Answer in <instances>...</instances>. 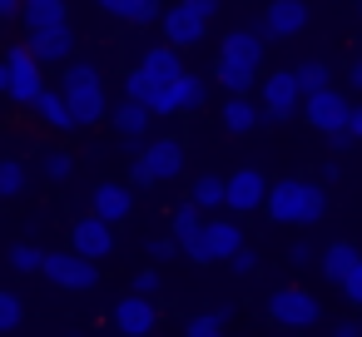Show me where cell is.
I'll use <instances>...</instances> for the list:
<instances>
[{
	"label": "cell",
	"mask_w": 362,
	"mask_h": 337,
	"mask_svg": "<svg viewBox=\"0 0 362 337\" xmlns=\"http://www.w3.org/2000/svg\"><path fill=\"white\" fill-rule=\"evenodd\" d=\"M293 75H298V90H303V95H317V90H327V65H322V60H303Z\"/></svg>",
	"instance_id": "obj_29"
},
{
	"label": "cell",
	"mask_w": 362,
	"mask_h": 337,
	"mask_svg": "<svg viewBox=\"0 0 362 337\" xmlns=\"http://www.w3.org/2000/svg\"><path fill=\"white\" fill-rule=\"evenodd\" d=\"M149 95H154V85L144 80V70L134 65L129 75H124V100H139V105H149Z\"/></svg>",
	"instance_id": "obj_34"
},
{
	"label": "cell",
	"mask_w": 362,
	"mask_h": 337,
	"mask_svg": "<svg viewBox=\"0 0 362 337\" xmlns=\"http://www.w3.org/2000/svg\"><path fill=\"white\" fill-rule=\"evenodd\" d=\"M268 199V179L258 169H238L233 179H223V208L228 213H253Z\"/></svg>",
	"instance_id": "obj_10"
},
{
	"label": "cell",
	"mask_w": 362,
	"mask_h": 337,
	"mask_svg": "<svg viewBox=\"0 0 362 337\" xmlns=\"http://www.w3.org/2000/svg\"><path fill=\"white\" fill-rule=\"evenodd\" d=\"M184 6H194L199 16H209V20H214V16H218V6H223V0H184Z\"/></svg>",
	"instance_id": "obj_40"
},
{
	"label": "cell",
	"mask_w": 362,
	"mask_h": 337,
	"mask_svg": "<svg viewBox=\"0 0 362 337\" xmlns=\"http://www.w3.org/2000/svg\"><path fill=\"white\" fill-rule=\"evenodd\" d=\"M357 322H362V317H357Z\"/></svg>",
	"instance_id": "obj_47"
},
{
	"label": "cell",
	"mask_w": 362,
	"mask_h": 337,
	"mask_svg": "<svg viewBox=\"0 0 362 337\" xmlns=\"http://www.w3.org/2000/svg\"><path fill=\"white\" fill-rule=\"evenodd\" d=\"M303 119H308L313 129H322V134H337V129H347L352 105L327 85V90H317V95H303Z\"/></svg>",
	"instance_id": "obj_8"
},
{
	"label": "cell",
	"mask_w": 362,
	"mask_h": 337,
	"mask_svg": "<svg viewBox=\"0 0 362 337\" xmlns=\"http://www.w3.org/2000/svg\"><path fill=\"white\" fill-rule=\"evenodd\" d=\"M40 273L55 283V288H70V292H85V288H95L100 283V268H95V258H85V253H45V263H40Z\"/></svg>",
	"instance_id": "obj_7"
},
{
	"label": "cell",
	"mask_w": 362,
	"mask_h": 337,
	"mask_svg": "<svg viewBox=\"0 0 362 337\" xmlns=\"http://www.w3.org/2000/svg\"><path fill=\"white\" fill-rule=\"evenodd\" d=\"M6 85H11V65H6V60H0V90H6Z\"/></svg>",
	"instance_id": "obj_46"
},
{
	"label": "cell",
	"mask_w": 362,
	"mask_h": 337,
	"mask_svg": "<svg viewBox=\"0 0 362 337\" xmlns=\"http://www.w3.org/2000/svg\"><path fill=\"white\" fill-rule=\"evenodd\" d=\"M209 248H214V263L223 258H233L238 248H243V228H238V218H214L209 223Z\"/></svg>",
	"instance_id": "obj_22"
},
{
	"label": "cell",
	"mask_w": 362,
	"mask_h": 337,
	"mask_svg": "<svg viewBox=\"0 0 362 337\" xmlns=\"http://www.w3.org/2000/svg\"><path fill=\"white\" fill-rule=\"evenodd\" d=\"M347 85H352V90H362V55L347 65Z\"/></svg>",
	"instance_id": "obj_43"
},
{
	"label": "cell",
	"mask_w": 362,
	"mask_h": 337,
	"mask_svg": "<svg viewBox=\"0 0 362 337\" xmlns=\"http://www.w3.org/2000/svg\"><path fill=\"white\" fill-rule=\"evenodd\" d=\"M11 16H21V0H0V20H11Z\"/></svg>",
	"instance_id": "obj_45"
},
{
	"label": "cell",
	"mask_w": 362,
	"mask_h": 337,
	"mask_svg": "<svg viewBox=\"0 0 362 337\" xmlns=\"http://www.w3.org/2000/svg\"><path fill=\"white\" fill-rule=\"evenodd\" d=\"M134 292H144V297H154V292H159V273H154V268H144V273H134Z\"/></svg>",
	"instance_id": "obj_39"
},
{
	"label": "cell",
	"mask_w": 362,
	"mask_h": 337,
	"mask_svg": "<svg viewBox=\"0 0 362 337\" xmlns=\"http://www.w3.org/2000/svg\"><path fill=\"white\" fill-rule=\"evenodd\" d=\"M144 253H149L154 263H164V258H174V253H179V238H174V233H169V238H149V243H144Z\"/></svg>",
	"instance_id": "obj_37"
},
{
	"label": "cell",
	"mask_w": 362,
	"mask_h": 337,
	"mask_svg": "<svg viewBox=\"0 0 362 337\" xmlns=\"http://www.w3.org/2000/svg\"><path fill=\"white\" fill-rule=\"evenodd\" d=\"M288 258H293V263H313L317 253H313V243H293V248H288Z\"/></svg>",
	"instance_id": "obj_41"
},
{
	"label": "cell",
	"mask_w": 362,
	"mask_h": 337,
	"mask_svg": "<svg viewBox=\"0 0 362 337\" xmlns=\"http://www.w3.org/2000/svg\"><path fill=\"white\" fill-rule=\"evenodd\" d=\"M60 95H65L75 124H95V119H105V80H100L95 65H65Z\"/></svg>",
	"instance_id": "obj_2"
},
{
	"label": "cell",
	"mask_w": 362,
	"mask_h": 337,
	"mask_svg": "<svg viewBox=\"0 0 362 337\" xmlns=\"http://www.w3.org/2000/svg\"><path fill=\"white\" fill-rule=\"evenodd\" d=\"M35 110H40V119H45V124H55V129H75V114H70L65 95L40 90V95H35Z\"/></svg>",
	"instance_id": "obj_27"
},
{
	"label": "cell",
	"mask_w": 362,
	"mask_h": 337,
	"mask_svg": "<svg viewBox=\"0 0 362 337\" xmlns=\"http://www.w3.org/2000/svg\"><path fill=\"white\" fill-rule=\"evenodd\" d=\"M263 208L273 223H317L327 213V194L308 179H283V184H268Z\"/></svg>",
	"instance_id": "obj_1"
},
{
	"label": "cell",
	"mask_w": 362,
	"mask_h": 337,
	"mask_svg": "<svg viewBox=\"0 0 362 337\" xmlns=\"http://www.w3.org/2000/svg\"><path fill=\"white\" fill-rule=\"evenodd\" d=\"M308 25V6L303 0H268L263 11V40H293Z\"/></svg>",
	"instance_id": "obj_14"
},
{
	"label": "cell",
	"mask_w": 362,
	"mask_h": 337,
	"mask_svg": "<svg viewBox=\"0 0 362 337\" xmlns=\"http://www.w3.org/2000/svg\"><path fill=\"white\" fill-rule=\"evenodd\" d=\"M179 169H184V144H179V139H149V144L139 149L134 169H129V184L154 189V184L179 179Z\"/></svg>",
	"instance_id": "obj_3"
},
{
	"label": "cell",
	"mask_w": 362,
	"mask_h": 337,
	"mask_svg": "<svg viewBox=\"0 0 362 337\" xmlns=\"http://www.w3.org/2000/svg\"><path fill=\"white\" fill-rule=\"evenodd\" d=\"M357 258H362V253H357V243L337 238V243L322 253V278H327V283H342V278H347V268H352Z\"/></svg>",
	"instance_id": "obj_25"
},
{
	"label": "cell",
	"mask_w": 362,
	"mask_h": 337,
	"mask_svg": "<svg viewBox=\"0 0 362 337\" xmlns=\"http://www.w3.org/2000/svg\"><path fill=\"white\" fill-rule=\"evenodd\" d=\"M95 6H100L105 16L124 20V25H149V20H159V16H164L159 0H95Z\"/></svg>",
	"instance_id": "obj_17"
},
{
	"label": "cell",
	"mask_w": 362,
	"mask_h": 337,
	"mask_svg": "<svg viewBox=\"0 0 362 337\" xmlns=\"http://www.w3.org/2000/svg\"><path fill=\"white\" fill-rule=\"evenodd\" d=\"M347 129H352V139L362 144V105H352V119H347Z\"/></svg>",
	"instance_id": "obj_44"
},
{
	"label": "cell",
	"mask_w": 362,
	"mask_h": 337,
	"mask_svg": "<svg viewBox=\"0 0 362 337\" xmlns=\"http://www.w3.org/2000/svg\"><path fill=\"white\" fill-rule=\"evenodd\" d=\"M25 189V164L21 159H0V199H16Z\"/></svg>",
	"instance_id": "obj_30"
},
{
	"label": "cell",
	"mask_w": 362,
	"mask_h": 337,
	"mask_svg": "<svg viewBox=\"0 0 362 337\" xmlns=\"http://www.w3.org/2000/svg\"><path fill=\"white\" fill-rule=\"evenodd\" d=\"M189 199H194L199 208H223V179L199 174V179H194V189H189Z\"/></svg>",
	"instance_id": "obj_28"
},
{
	"label": "cell",
	"mask_w": 362,
	"mask_h": 337,
	"mask_svg": "<svg viewBox=\"0 0 362 337\" xmlns=\"http://www.w3.org/2000/svg\"><path fill=\"white\" fill-rule=\"evenodd\" d=\"M6 65H11V85H6V95H11L16 105H35V95L45 90V80H40V60L30 55V45H16V50L6 55Z\"/></svg>",
	"instance_id": "obj_9"
},
{
	"label": "cell",
	"mask_w": 362,
	"mask_h": 337,
	"mask_svg": "<svg viewBox=\"0 0 362 337\" xmlns=\"http://www.w3.org/2000/svg\"><path fill=\"white\" fill-rule=\"evenodd\" d=\"M204 30H209V16H199L194 6H184V0L164 11V40H169L174 50L199 45V40H204Z\"/></svg>",
	"instance_id": "obj_11"
},
{
	"label": "cell",
	"mask_w": 362,
	"mask_h": 337,
	"mask_svg": "<svg viewBox=\"0 0 362 337\" xmlns=\"http://www.w3.org/2000/svg\"><path fill=\"white\" fill-rule=\"evenodd\" d=\"M258 95H263V119L268 124H283V119H293L298 110H303V90H298V75L293 70H273V75H263L258 80Z\"/></svg>",
	"instance_id": "obj_4"
},
{
	"label": "cell",
	"mask_w": 362,
	"mask_h": 337,
	"mask_svg": "<svg viewBox=\"0 0 362 337\" xmlns=\"http://www.w3.org/2000/svg\"><path fill=\"white\" fill-rule=\"evenodd\" d=\"M129 208H134V194H129L124 184H100V189H95V208H90V213H100V218H110V223H124Z\"/></svg>",
	"instance_id": "obj_18"
},
{
	"label": "cell",
	"mask_w": 362,
	"mask_h": 337,
	"mask_svg": "<svg viewBox=\"0 0 362 337\" xmlns=\"http://www.w3.org/2000/svg\"><path fill=\"white\" fill-rule=\"evenodd\" d=\"M174 238H179V253L194 258V263H214V248H209V223H204V208L194 199H184L174 208Z\"/></svg>",
	"instance_id": "obj_6"
},
{
	"label": "cell",
	"mask_w": 362,
	"mask_h": 337,
	"mask_svg": "<svg viewBox=\"0 0 362 337\" xmlns=\"http://www.w3.org/2000/svg\"><path fill=\"white\" fill-rule=\"evenodd\" d=\"M30 55L40 60V65H60V60H70L75 55V30L60 20V25H35L30 30Z\"/></svg>",
	"instance_id": "obj_12"
},
{
	"label": "cell",
	"mask_w": 362,
	"mask_h": 337,
	"mask_svg": "<svg viewBox=\"0 0 362 337\" xmlns=\"http://www.w3.org/2000/svg\"><path fill=\"white\" fill-rule=\"evenodd\" d=\"M337 288L347 292V302H352V307H362V258H357V263L347 268V278H342Z\"/></svg>",
	"instance_id": "obj_35"
},
{
	"label": "cell",
	"mask_w": 362,
	"mask_h": 337,
	"mask_svg": "<svg viewBox=\"0 0 362 337\" xmlns=\"http://www.w3.org/2000/svg\"><path fill=\"white\" fill-rule=\"evenodd\" d=\"M21 16L35 30V25H60L70 11H65V0H21Z\"/></svg>",
	"instance_id": "obj_26"
},
{
	"label": "cell",
	"mask_w": 362,
	"mask_h": 337,
	"mask_svg": "<svg viewBox=\"0 0 362 337\" xmlns=\"http://www.w3.org/2000/svg\"><path fill=\"white\" fill-rule=\"evenodd\" d=\"M218 55L223 60H243V65H263V35L253 30H228L218 40Z\"/></svg>",
	"instance_id": "obj_19"
},
{
	"label": "cell",
	"mask_w": 362,
	"mask_h": 337,
	"mask_svg": "<svg viewBox=\"0 0 362 337\" xmlns=\"http://www.w3.org/2000/svg\"><path fill=\"white\" fill-rule=\"evenodd\" d=\"M149 105H139V100H124L119 110H115V129H119V139H144L149 134Z\"/></svg>",
	"instance_id": "obj_23"
},
{
	"label": "cell",
	"mask_w": 362,
	"mask_h": 337,
	"mask_svg": "<svg viewBox=\"0 0 362 337\" xmlns=\"http://www.w3.org/2000/svg\"><path fill=\"white\" fill-rule=\"evenodd\" d=\"M70 248L85 253V258H110V253H115V223L100 218V213L80 218V223L70 228Z\"/></svg>",
	"instance_id": "obj_13"
},
{
	"label": "cell",
	"mask_w": 362,
	"mask_h": 337,
	"mask_svg": "<svg viewBox=\"0 0 362 337\" xmlns=\"http://www.w3.org/2000/svg\"><path fill=\"white\" fill-rule=\"evenodd\" d=\"M40 263H45L40 248H30V243H16V248H11V268H16V273H40Z\"/></svg>",
	"instance_id": "obj_33"
},
{
	"label": "cell",
	"mask_w": 362,
	"mask_h": 337,
	"mask_svg": "<svg viewBox=\"0 0 362 337\" xmlns=\"http://www.w3.org/2000/svg\"><path fill=\"white\" fill-rule=\"evenodd\" d=\"M119 332H154L159 327V307H154V297H144V292H129V297H119L115 302V317H110Z\"/></svg>",
	"instance_id": "obj_15"
},
{
	"label": "cell",
	"mask_w": 362,
	"mask_h": 337,
	"mask_svg": "<svg viewBox=\"0 0 362 337\" xmlns=\"http://www.w3.org/2000/svg\"><path fill=\"white\" fill-rule=\"evenodd\" d=\"M268 317H273L278 327H293V332H303V327H317V317H322V302H317L308 288H278V292L268 297Z\"/></svg>",
	"instance_id": "obj_5"
},
{
	"label": "cell",
	"mask_w": 362,
	"mask_h": 337,
	"mask_svg": "<svg viewBox=\"0 0 362 337\" xmlns=\"http://www.w3.org/2000/svg\"><path fill=\"white\" fill-rule=\"evenodd\" d=\"M263 124V110L248 100V95H228V105H223V129L228 134H248V129H258Z\"/></svg>",
	"instance_id": "obj_21"
},
{
	"label": "cell",
	"mask_w": 362,
	"mask_h": 337,
	"mask_svg": "<svg viewBox=\"0 0 362 337\" xmlns=\"http://www.w3.org/2000/svg\"><path fill=\"white\" fill-rule=\"evenodd\" d=\"M70 169H75V164H70V154H65V149L45 154V179H70Z\"/></svg>",
	"instance_id": "obj_36"
},
{
	"label": "cell",
	"mask_w": 362,
	"mask_h": 337,
	"mask_svg": "<svg viewBox=\"0 0 362 337\" xmlns=\"http://www.w3.org/2000/svg\"><path fill=\"white\" fill-rule=\"evenodd\" d=\"M332 332H337V337H352V332H362V322H357V317H337Z\"/></svg>",
	"instance_id": "obj_42"
},
{
	"label": "cell",
	"mask_w": 362,
	"mask_h": 337,
	"mask_svg": "<svg viewBox=\"0 0 362 337\" xmlns=\"http://www.w3.org/2000/svg\"><path fill=\"white\" fill-rule=\"evenodd\" d=\"M169 95H174V114H189V110H204V95H209V85L199 80V75H179L174 85H169Z\"/></svg>",
	"instance_id": "obj_24"
},
{
	"label": "cell",
	"mask_w": 362,
	"mask_h": 337,
	"mask_svg": "<svg viewBox=\"0 0 362 337\" xmlns=\"http://www.w3.org/2000/svg\"><path fill=\"white\" fill-rule=\"evenodd\" d=\"M214 80H218L228 95H248V90L258 85V65H243V60H223V55H218Z\"/></svg>",
	"instance_id": "obj_20"
},
{
	"label": "cell",
	"mask_w": 362,
	"mask_h": 337,
	"mask_svg": "<svg viewBox=\"0 0 362 337\" xmlns=\"http://www.w3.org/2000/svg\"><path fill=\"white\" fill-rule=\"evenodd\" d=\"M21 322H25V302H21L16 292L0 288V332H11V327H21Z\"/></svg>",
	"instance_id": "obj_32"
},
{
	"label": "cell",
	"mask_w": 362,
	"mask_h": 337,
	"mask_svg": "<svg viewBox=\"0 0 362 337\" xmlns=\"http://www.w3.org/2000/svg\"><path fill=\"white\" fill-rule=\"evenodd\" d=\"M223 327H228V312H199V317H189V322H184V332H189V337H218Z\"/></svg>",
	"instance_id": "obj_31"
},
{
	"label": "cell",
	"mask_w": 362,
	"mask_h": 337,
	"mask_svg": "<svg viewBox=\"0 0 362 337\" xmlns=\"http://www.w3.org/2000/svg\"><path fill=\"white\" fill-rule=\"evenodd\" d=\"M228 268H233L238 278H253V273H258V253H253V248H238V253L228 258Z\"/></svg>",
	"instance_id": "obj_38"
},
{
	"label": "cell",
	"mask_w": 362,
	"mask_h": 337,
	"mask_svg": "<svg viewBox=\"0 0 362 337\" xmlns=\"http://www.w3.org/2000/svg\"><path fill=\"white\" fill-rule=\"evenodd\" d=\"M139 70H144V80H149L154 90H169V85L184 75V65H179V50H174L169 40H164V45H154V50H144Z\"/></svg>",
	"instance_id": "obj_16"
}]
</instances>
